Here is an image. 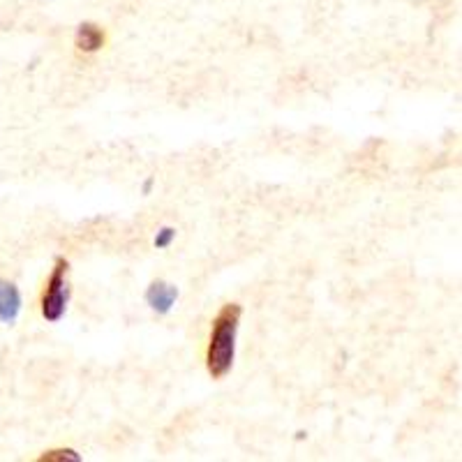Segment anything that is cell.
<instances>
[{
    "instance_id": "7",
    "label": "cell",
    "mask_w": 462,
    "mask_h": 462,
    "mask_svg": "<svg viewBox=\"0 0 462 462\" xmlns=\"http://www.w3.org/2000/svg\"><path fill=\"white\" fill-rule=\"evenodd\" d=\"M63 460H72L79 462L81 456L74 448H51L44 456H40V462H63Z\"/></svg>"
},
{
    "instance_id": "4",
    "label": "cell",
    "mask_w": 462,
    "mask_h": 462,
    "mask_svg": "<svg viewBox=\"0 0 462 462\" xmlns=\"http://www.w3.org/2000/svg\"><path fill=\"white\" fill-rule=\"evenodd\" d=\"M23 312L22 289L10 280H0V324L16 326Z\"/></svg>"
},
{
    "instance_id": "5",
    "label": "cell",
    "mask_w": 462,
    "mask_h": 462,
    "mask_svg": "<svg viewBox=\"0 0 462 462\" xmlns=\"http://www.w3.org/2000/svg\"><path fill=\"white\" fill-rule=\"evenodd\" d=\"M74 44L81 53H97L105 49L106 44V32L100 23L84 22L79 23L77 32H74Z\"/></svg>"
},
{
    "instance_id": "2",
    "label": "cell",
    "mask_w": 462,
    "mask_h": 462,
    "mask_svg": "<svg viewBox=\"0 0 462 462\" xmlns=\"http://www.w3.org/2000/svg\"><path fill=\"white\" fill-rule=\"evenodd\" d=\"M68 275L69 262L65 257H56L51 273H49L47 282H44L42 299H40V310H42V317L49 324H58L68 315L69 300H72V289H69Z\"/></svg>"
},
{
    "instance_id": "8",
    "label": "cell",
    "mask_w": 462,
    "mask_h": 462,
    "mask_svg": "<svg viewBox=\"0 0 462 462\" xmlns=\"http://www.w3.org/2000/svg\"><path fill=\"white\" fill-rule=\"evenodd\" d=\"M152 188H155V179H152V176H148V179L142 183V195L148 197L152 192Z\"/></svg>"
},
{
    "instance_id": "6",
    "label": "cell",
    "mask_w": 462,
    "mask_h": 462,
    "mask_svg": "<svg viewBox=\"0 0 462 462\" xmlns=\"http://www.w3.org/2000/svg\"><path fill=\"white\" fill-rule=\"evenodd\" d=\"M176 236H179V231H176V226H160L158 234H155V238H152V245H155V250H169V247L173 245V241H176Z\"/></svg>"
},
{
    "instance_id": "1",
    "label": "cell",
    "mask_w": 462,
    "mask_h": 462,
    "mask_svg": "<svg viewBox=\"0 0 462 462\" xmlns=\"http://www.w3.org/2000/svg\"><path fill=\"white\" fill-rule=\"evenodd\" d=\"M243 308L238 303L222 305L210 326L208 346H206V370L213 379H225L236 361L238 328H241Z\"/></svg>"
},
{
    "instance_id": "3",
    "label": "cell",
    "mask_w": 462,
    "mask_h": 462,
    "mask_svg": "<svg viewBox=\"0 0 462 462\" xmlns=\"http://www.w3.org/2000/svg\"><path fill=\"white\" fill-rule=\"evenodd\" d=\"M180 296V289L171 282H164V280H152L151 284L143 291V300L151 308L155 315H169V312L176 308Z\"/></svg>"
}]
</instances>
